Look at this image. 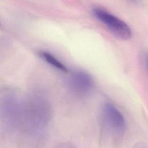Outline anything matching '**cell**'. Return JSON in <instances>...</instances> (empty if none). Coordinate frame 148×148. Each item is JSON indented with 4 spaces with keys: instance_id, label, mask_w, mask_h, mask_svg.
Listing matches in <instances>:
<instances>
[{
    "instance_id": "cell-5",
    "label": "cell",
    "mask_w": 148,
    "mask_h": 148,
    "mask_svg": "<svg viewBox=\"0 0 148 148\" xmlns=\"http://www.w3.org/2000/svg\"><path fill=\"white\" fill-rule=\"evenodd\" d=\"M147 69H148V57L147 58Z\"/></svg>"
},
{
    "instance_id": "cell-3",
    "label": "cell",
    "mask_w": 148,
    "mask_h": 148,
    "mask_svg": "<svg viewBox=\"0 0 148 148\" xmlns=\"http://www.w3.org/2000/svg\"><path fill=\"white\" fill-rule=\"evenodd\" d=\"M68 85L74 94L79 97H85L93 90L94 82L89 73L83 71L77 70L71 74Z\"/></svg>"
},
{
    "instance_id": "cell-4",
    "label": "cell",
    "mask_w": 148,
    "mask_h": 148,
    "mask_svg": "<svg viewBox=\"0 0 148 148\" xmlns=\"http://www.w3.org/2000/svg\"><path fill=\"white\" fill-rule=\"evenodd\" d=\"M40 55L46 62H47L49 64H50L54 68L63 72H68V70L66 66L64 65L61 61H60L51 53L47 51H41L40 52Z\"/></svg>"
},
{
    "instance_id": "cell-6",
    "label": "cell",
    "mask_w": 148,
    "mask_h": 148,
    "mask_svg": "<svg viewBox=\"0 0 148 148\" xmlns=\"http://www.w3.org/2000/svg\"><path fill=\"white\" fill-rule=\"evenodd\" d=\"M130 1H136L137 0H130Z\"/></svg>"
},
{
    "instance_id": "cell-1",
    "label": "cell",
    "mask_w": 148,
    "mask_h": 148,
    "mask_svg": "<svg viewBox=\"0 0 148 148\" xmlns=\"http://www.w3.org/2000/svg\"><path fill=\"white\" fill-rule=\"evenodd\" d=\"M92 12L94 16L117 38L123 40H128L131 38V28L122 20L99 7L94 8Z\"/></svg>"
},
{
    "instance_id": "cell-2",
    "label": "cell",
    "mask_w": 148,
    "mask_h": 148,
    "mask_svg": "<svg viewBox=\"0 0 148 148\" xmlns=\"http://www.w3.org/2000/svg\"><path fill=\"white\" fill-rule=\"evenodd\" d=\"M103 121L113 133L118 135L123 134L126 131L127 123L124 115L113 104L106 103L102 109Z\"/></svg>"
}]
</instances>
